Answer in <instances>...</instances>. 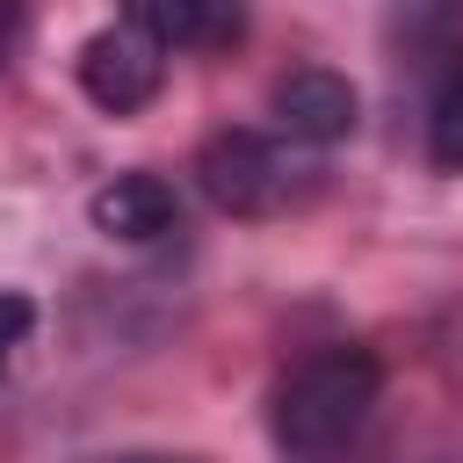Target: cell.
Listing matches in <instances>:
<instances>
[{"mask_svg":"<svg viewBox=\"0 0 463 463\" xmlns=\"http://www.w3.org/2000/svg\"><path fill=\"white\" fill-rule=\"evenodd\" d=\"M94 232L123 239V246H152L166 232H181V195L174 181L159 174H116L101 195H94Z\"/></svg>","mask_w":463,"mask_h":463,"instance_id":"52a82bcc","label":"cell"},{"mask_svg":"<svg viewBox=\"0 0 463 463\" xmlns=\"http://www.w3.org/2000/svg\"><path fill=\"white\" fill-rule=\"evenodd\" d=\"M376 391H383L376 354H369L362 340H333V347L304 354V362L275 383V398H268V434H275V449H282L289 463H326V456H340V449L369 427Z\"/></svg>","mask_w":463,"mask_h":463,"instance_id":"6da1fadb","label":"cell"},{"mask_svg":"<svg viewBox=\"0 0 463 463\" xmlns=\"http://www.w3.org/2000/svg\"><path fill=\"white\" fill-rule=\"evenodd\" d=\"M412 72L427 94V159L463 174V0L412 7Z\"/></svg>","mask_w":463,"mask_h":463,"instance_id":"3957f363","label":"cell"},{"mask_svg":"<svg viewBox=\"0 0 463 463\" xmlns=\"http://www.w3.org/2000/svg\"><path fill=\"white\" fill-rule=\"evenodd\" d=\"M29 318H36V304H29L22 289H0V376H7V354L22 347V333H29Z\"/></svg>","mask_w":463,"mask_h":463,"instance_id":"ba28073f","label":"cell"},{"mask_svg":"<svg viewBox=\"0 0 463 463\" xmlns=\"http://www.w3.org/2000/svg\"><path fill=\"white\" fill-rule=\"evenodd\" d=\"M159 80H166V51H159L137 22H109V29H94V36L80 43V87H87V101L109 109V116L145 109V101L159 94Z\"/></svg>","mask_w":463,"mask_h":463,"instance_id":"277c9868","label":"cell"},{"mask_svg":"<svg viewBox=\"0 0 463 463\" xmlns=\"http://www.w3.org/2000/svg\"><path fill=\"white\" fill-rule=\"evenodd\" d=\"M123 22H137L159 51H232L246 36L239 0H123Z\"/></svg>","mask_w":463,"mask_h":463,"instance_id":"8992f818","label":"cell"},{"mask_svg":"<svg viewBox=\"0 0 463 463\" xmlns=\"http://www.w3.org/2000/svg\"><path fill=\"white\" fill-rule=\"evenodd\" d=\"M123 463H166V456H123Z\"/></svg>","mask_w":463,"mask_h":463,"instance_id":"30bf717a","label":"cell"},{"mask_svg":"<svg viewBox=\"0 0 463 463\" xmlns=\"http://www.w3.org/2000/svg\"><path fill=\"white\" fill-rule=\"evenodd\" d=\"M14 36H22V0H0V65H7Z\"/></svg>","mask_w":463,"mask_h":463,"instance_id":"9c48e42d","label":"cell"},{"mask_svg":"<svg viewBox=\"0 0 463 463\" xmlns=\"http://www.w3.org/2000/svg\"><path fill=\"white\" fill-rule=\"evenodd\" d=\"M195 181L224 217H275L304 195V166L289 137H268V130H217L195 152Z\"/></svg>","mask_w":463,"mask_h":463,"instance_id":"7a4b0ae2","label":"cell"},{"mask_svg":"<svg viewBox=\"0 0 463 463\" xmlns=\"http://www.w3.org/2000/svg\"><path fill=\"white\" fill-rule=\"evenodd\" d=\"M275 130L289 137V145H340L347 130H354V87L340 80V72H326V65H297V72H282L275 80Z\"/></svg>","mask_w":463,"mask_h":463,"instance_id":"5b68a950","label":"cell"}]
</instances>
